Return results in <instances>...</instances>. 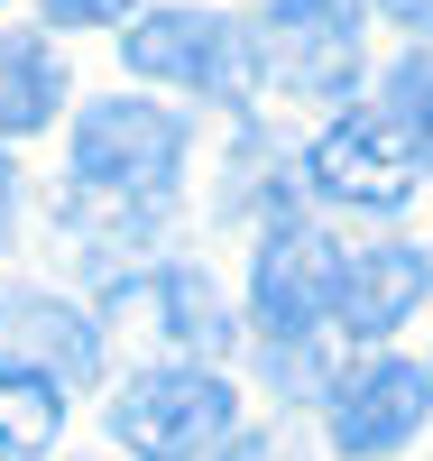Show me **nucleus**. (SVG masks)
<instances>
[{"label":"nucleus","mask_w":433,"mask_h":461,"mask_svg":"<svg viewBox=\"0 0 433 461\" xmlns=\"http://www.w3.org/2000/svg\"><path fill=\"white\" fill-rule=\"evenodd\" d=\"M185 148H194L185 111L148 102V93L84 102L74 148H65L74 203H84V212H121V221H157V212L176 203V185H185Z\"/></svg>","instance_id":"f257e3e1"},{"label":"nucleus","mask_w":433,"mask_h":461,"mask_svg":"<svg viewBox=\"0 0 433 461\" xmlns=\"http://www.w3.org/2000/svg\"><path fill=\"white\" fill-rule=\"evenodd\" d=\"M369 10H378V19H397L415 47H433V0H369Z\"/></svg>","instance_id":"2eb2a0df"},{"label":"nucleus","mask_w":433,"mask_h":461,"mask_svg":"<svg viewBox=\"0 0 433 461\" xmlns=\"http://www.w3.org/2000/svg\"><path fill=\"white\" fill-rule=\"evenodd\" d=\"M433 304V249L424 240H369L341 258V304H332V332L360 341V351H387L415 314Z\"/></svg>","instance_id":"6e6552de"},{"label":"nucleus","mask_w":433,"mask_h":461,"mask_svg":"<svg viewBox=\"0 0 433 461\" xmlns=\"http://www.w3.org/2000/svg\"><path fill=\"white\" fill-rule=\"evenodd\" d=\"M378 111H387V130H397V139L415 148V167L433 176V47H406L397 65H387Z\"/></svg>","instance_id":"ddd939ff"},{"label":"nucleus","mask_w":433,"mask_h":461,"mask_svg":"<svg viewBox=\"0 0 433 461\" xmlns=\"http://www.w3.org/2000/svg\"><path fill=\"white\" fill-rule=\"evenodd\" d=\"M433 425V360L406 351H360L323 388V443L332 461H397Z\"/></svg>","instance_id":"39448f33"},{"label":"nucleus","mask_w":433,"mask_h":461,"mask_svg":"<svg viewBox=\"0 0 433 461\" xmlns=\"http://www.w3.org/2000/svg\"><path fill=\"white\" fill-rule=\"evenodd\" d=\"M148 304H157V332H167L176 360H221L240 341V314L221 304L212 267H194V258H157L148 267Z\"/></svg>","instance_id":"9d476101"},{"label":"nucleus","mask_w":433,"mask_h":461,"mask_svg":"<svg viewBox=\"0 0 433 461\" xmlns=\"http://www.w3.org/2000/svg\"><path fill=\"white\" fill-rule=\"evenodd\" d=\"M65 443V378L0 351V461H37Z\"/></svg>","instance_id":"f8f14e48"},{"label":"nucleus","mask_w":433,"mask_h":461,"mask_svg":"<svg viewBox=\"0 0 433 461\" xmlns=\"http://www.w3.org/2000/svg\"><path fill=\"white\" fill-rule=\"evenodd\" d=\"M341 258L350 249L304 212L258 221V249H249V332H258V351H304V341L332 332Z\"/></svg>","instance_id":"7ed1b4c3"},{"label":"nucleus","mask_w":433,"mask_h":461,"mask_svg":"<svg viewBox=\"0 0 433 461\" xmlns=\"http://www.w3.org/2000/svg\"><path fill=\"white\" fill-rule=\"evenodd\" d=\"M240 434V388L221 360H157L111 388V443L130 461H212Z\"/></svg>","instance_id":"f03ea898"},{"label":"nucleus","mask_w":433,"mask_h":461,"mask_svg":"<svg viewBox=\"0 0 433 461\" xmlns=\"http://www.w3.org/2000/svg\"><path fill=\"white\" fill-rule=\"evenodd\" d=\"M65 93H74V74H65V56L47 37L37 28H0V139H37L65 111Z\"/></svg>","instance_id":"9b49d317"},{"label":"nucleus","mask_w":433,"mask_h":461,"mask_svg":"<svg viewBox=\"0 0 433 461\" xmlns=\"http://www.w3.org/2000/svg\"><path fill=\"white\" fill-rule=\"evenodd\" d=\"M0 351H19L37 369H56L65 388H84V378H102V323L47 286H0Z\"/></svg>","instance_id":"1a4fd4ad"},{"label":"nucleus","mask_w":433,"mask_h":461,"mask_svg":"<svg viewBox=\"0 0 433 461\" xmlns=\"http://www.w3.org/2000/svg\"><path fill=\"white\" fill-rule=\"evenodd\" d=\"M360 28H369V0H267L249 19V74L295 102H350L360 93Z\"/></svg>","instance_id":"20e7f679"},{"label":"nucleus","mask_w":433,"mask_h":461,"mask_svg":"<svg viewBox=\"0 0 433 461\" xmlns=\"http://www.w3.org/2000/svg\"><path fill=\"white\" fill-rule=\"evenodd\" d=\"M121 65L139 84H167L194 102H249V28L221 10H148L121 28Z\"/></svg>","instance_id":"423d86ee"},{"label":"nucleus","mask_w":433,"mask_h":461,"mask_svg":"<svg viewBox=\"0 0 433 461\" xmlns=\"http://www.w3.org/2000/svg\"><path fill=\"white\" fill-rule=\"evenodd\" d=\"M10 221H19V167L0 158V230H10Z\"/></svg>","instance_id":"dca6fc26"},{"label":"nucleus","mask_w":433,"mask_h":461,"mask_svg":"<svg viewBox=\"0 0 433 461\" xmlns=\"http://www.w3.org/2000/svg\"><path fill=\"white\" fill-rule=\"evenodd\" d=\"M47 10V28H111V19H130V0H37Z\"/></svg>","instance_id":"4468645a"},{"label":"nucleus","mask_w":433,"mask_h":461,"mask_svg":"<svg viewBox=\"0 0 433 461\" xmlns=\"http://www.w3.org/2000/svg\"><path fill=\"white\" fill-rule=\"evenodd\" d=\"M415 176H424L415 148L387 130L378 102H341L332 121H323V139L304 148V167H295L304 194H323L341 212H406L415 203Z\"/></svg>","instance_id":"0eeeda50"}]
</instances>
